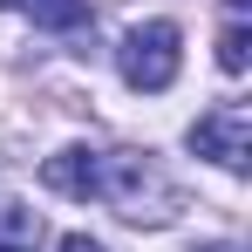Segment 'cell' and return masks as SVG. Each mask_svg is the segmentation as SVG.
<instances>
[{
  "label": "cell",
  "instance_id": "cell-8",
  "mask_svg": "<svg viewBox=\"0 0 252 252\" xmlns=\"http://www.w3.org/2000/svg\"><path fill=\"white\" fill-rule=\"evenodd\" d=\"M62 252H102V246H95V239H82V232H75V239H62Z\"/></svg>",
  "mask_w": 252,
  "mask_h": 252
},
{
  "label": "cell",
  "instance_id": "cell-2",
  "mask_svg": "<svg viewBox=\"0 0 252 252\" xmlns=\"http://www.w3.org/2000/svg\"><path fill=\"white\" fill-rule=\"evenodd\" d=\"M116 68H123V82L143 89V95L170 89V82H177V28H170V21H143V28H129L123 48H116Z\"/></svg>",
  "mask_w": 252,
  "mask_h": 252
},
{
  "label": "cell",
  "instance_id": "cell-4",
  "mask_svg": "<svg viewBox=\"0 0 252 252\" xmlns=\"http://www.w3.org/2000/svg\"><path fill=\"white\" fill-rule=\"evenodd\" d=\"M41 177H48V191H62V198H95L102 191V150H55L41 164Z\"/></svg>",
  "mask_w": 252,
  "mask_h": 252
},
{
  "label": "cell",
  "instance_id": "cell-7",
  "mask_svg": "<svg viewBox=\"0 0 252 252\" xmlns=\"http://www.w3.org/2000/svg\"><path fill=\"white\" fill-rule=\"evenodd\" d=\"M246 62H252V34L239 28V21H232V28L218 34V68H225V75H239Z\"/></svg>",
  "mask_w": 252,
  "mask_h": 252
},
{
  "label": "cell",
  "instance_id": "cell-5",
  "mask_svg": "<svg viewBox=\"0 0 252 252\" xmlns=\"http://www.w3.org/2000/svg\"><path fill=\"white\" fill-rule=\"evenodd\" d=\"M34 246H41V211L0 198V252H34Z\"/></svg>",
  "mask_w": 252,
  "mask_h": 252
},
{
  "label": "cell",
  "instance_id": "cell-9",
  "mask_svg": "<svg viewBox=\"0 0 252 252\" xmlns=\"http://www.w3.org/2000/svg\"><path fill=\"white\" fill-rule=\"evenodd\" d=\"M0 7H7V0H0Z\"/></svg>",
  "mask_w": 252,
  "mask_h": 252
},
{
  "label": "cell",
  "instance_id": "cell-3",
  "mask_svg": "<svg viewBox=\"0 0 252 252\" xmlns=\"http://www.w3.org/2000/svg\"><path fill=\"white\" fill-rule=\"evenodd\" d=\"M191 150L211 157V164H225V170H246L252 164V116L239 109V102H218L211 116L191 123Z\"/></svg>",
  "mask_w": 252,
  "mask_h": 252
},
{
  "label": "cell",
  "instance_id": "cell-1",
  "mask_svg": "<svg viewBox=\"0 0 252 252\" xmlns=\"http://www.w3.org/2000/svg\"><path fill=\"white\" fill-rule=\"evenodd\" d=\"M95 198H109V205L123 211V218H170V205H177V191H170L164 177H157V164L150 157H136V150H116V157H102V191Z\"/></svg>",
  "mask_w": 252,
  "mask_h": 252
},
{
  "label": "cell",
  "instance_id": "cell-6",
  "mask_svg": "<svg viewBox=\"0 0 252 252\" xmlns=\"http://www.w3.org/2000/svg\"><path fill=\"white\" fill-rule=\"evenodd\" d=\"M34 28H82L89 21V0H21Z\"/></svg>",
  "mask_w": 252,
  "mask_h": 252
}]
</instances>
